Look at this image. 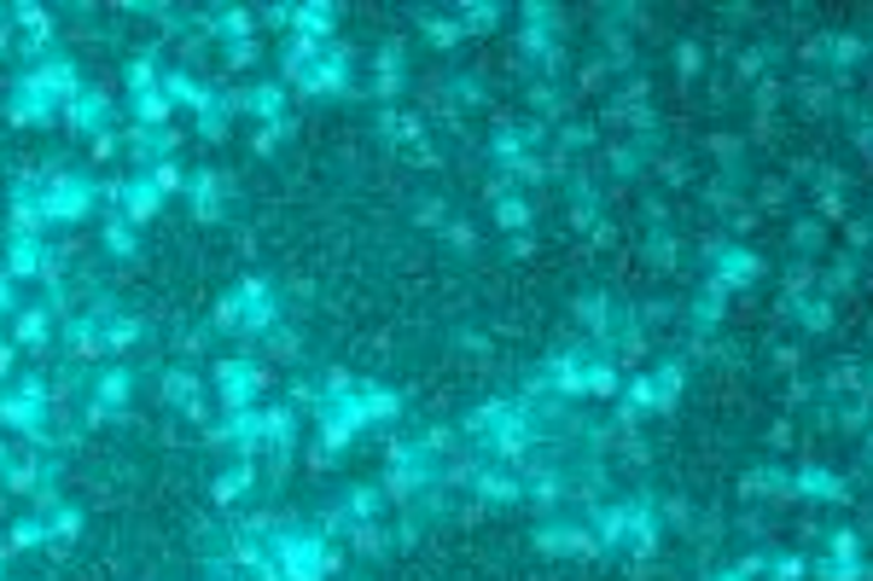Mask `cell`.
<instances>
[{
    "label": "cell",
    "instance_id": "cell-1",
    "mask_svg": "<svg viewBox=\"0 0 873 581\" xmlns=\"http://www.w3.org/2000/svg\"><path fill=\"white\" fill-rule=\"evenodd\" d=\"M268 546H274L280 581H327V576L344 570V553L315 523H280L274 535H268Z\"/></svg>",
    "mask_w": 873,
    "mask_h": 581
},
{
    "label": "cell",
    "instance_id": "cell-2",
    "mask_svg": "<svg viewBox=\"0 0 873 581\" xmlns=\"http://www.w3.org/2000/svg\"><path fill=\"white\" fill-rule=\"evenodd\" d=\"M94 169H71V163H53L47 169V181H41V210H47V233L53 227H82V221L94 215Z\"/></svg>",
    "mask_w": 873,
    "mask_h": 581
},
{
    "label": "cell",
    "instance_id": "cell-3",
    "mask_svg": "<svg viewBox=\"0 0 873 581\" xmlns=\"http://www.w3.org/2000/svg\"><path fill=\"white\" fill-rule=\"evenodd\" d=\"M268 390V367L257 355H222L210 367V396L222 413H239V407H257V396Z\"/></svg>",
    "mask_w": 873,
    "mask_h": 581
},
{
    "label": "cell",
    "instance_id": "cell-4",
    "mask_svg": "<svg viewBox=\"0 0 873 581\" xmlns=\"http://www.w3.org/2000/svg\"><path fill=\"white\" fill-rule=\"evenodd\" d=\"M12 88L29 94V99H41V106H53V111H64L82 88H88V82H82V64H76L71 53H53V59H41V64H29V71H19Z\"/></svg>",
    "mask_w": 873,
    "mask_h": 581
},
{
    "label": "cell",
    "instance_id": "cell-5",
    "mask_svg": "<svg viewBox=\"0 0 873 581\" xmlns=\"http://www.w3.org/2000/svg\"><path fill=\"white\" fill-rule=\"evenodd\" d=\"M292 88L304 94V99H344L349 88H356V59H349V47H344V41H332L327 53H321L304 76L292 82Z\"/></svg>",
    "mask_w": 873,
    "mask_h": 581
},
{
    "label": "cell",
    "instance_id": "cell-6",
    "mask_svg": "<svg viewBox=\"0 0 873 581\" xmlns=\"http://www.w3.org/2000/svg\"><path fill=\"white\" fill-rule=\"evenodd\" d=\"M233 193H239V186H233L228 169H216V163L193 169V175H187V210H193L198 227H216V221L233 210Z\"/></svg>",
    "mask_w": 873,
    "mask_h": 581
},
{
    "label": "cell",
    "instance_id": "cell-7",
    "mask_svg": "<svg viewBox=\"0 0 873 581\" xmlns=\"http://www.w3.org/2000/svg\"><path fill=\"white\" fill-rule=\"evenodd\" d=\"M233 290H239V337H268L280 326V285L268 273H245Z\"/></svg>",
    "mask_w": 873,
    "mask_h": 581
},
{
    "label": "cell",
    "instance_id": "cell-8",
    "mask_svg": "<svg viewBox=\"0 0 873 581\" xmlns=\"http://www.w3.org/2000/svg\"><path fill=\"white\" fill-rule=\"evenodd\" d=\"M59 123L76 134V140H94V134H106V128H116V106H111V94L106 88H82L71 106L59 111Z\"/></svg>",
    "mask_w": 873,
    "mask_h": 581
},
{
    "label": "cell",
    "instance_id": "cell-9",
    "mask_svg": "<svg viewBox=\"0 0 873 581\" xmlns=\"http://www.w3.org/2000/svg\"><path fill=\"white\" fill-rule=\"evenodd\" d=\"M59 344V320L47 302H19V314H12V349L19 355H47Z\"/></svg>",
    "mask_w": 873,
    "mask_h": 581
},
{
    "label": "cell",
    "instance_id": "cell-10",
    "mask_svg": "<svg viewBox=\"0 0 873 581\" xmlns=\"http://www.w3.org/2000/svg\"><path fill=\"white\" fill-rule=\"evenodd\" d=\"M88 396L99 407H111V413H128V401L140 396V372H134L128 361H106L88 372Z\"/></svg>",
    "mask_w": 873,
    "mask_h": 581
},
{
    "label": "cell",
    "instance_id": "cell-11",
    "mask_svg": "<svg viewBox=\"0 0 873 581\" xmlns=\"http://www.w3.org/2000/svg\"><path fill=\"white\" fill-rule=\"evenodd\" d=\"M59 344H64V355H71V367H106V337H99V320L88 309H76L71 320H64Z\"/></svg>",
    "mask_w": 873,
    "mask_h": 581
},
{
    "label": "cell",
    "instance_id": "cell-12",
    "mask_svg": "<svg viewBox=\"0 0 873 581\" xmlns=\"http://www.w3.org/2000/svg\"><path fill=\"white\" fill-rule=\"evenodd\" d=\"M47 250H53V238H36V233H7V250H0V273H7L12 285L41 280Z\"/></svg>",
    "mask_w": 873,
    "mask_h": 581
},
{
    "label": "cell",
    "instance_id": "cell-13",
    "mask_svg": "<svg viewBox=\"0 0 873 581\" xmlns=\"http://www.w3.org/2000/svg\"><path fill=\"white\" fill-rule=\"evenodd\" d=\"M158 88H163V99H170L175 111H193V116H205V111L216 106V99H222V94L210 88V82H198V76L187 71V64H170V71L158 76Z\"/></svg>",
    "mask_w": 873,
    "mask_h": 581
},
{
    "label": "cell",
    "instance_id": "cell-14",
    "mask_svg": "<svg viewBox=\"0 0 873 581\" xmlns=\"http://www.w3.org/2000/svg\"><path fill=\"white\" fill-rule=\"evenodd\" d=\"M257 477H262L257 459H228V466L210 477V500L222 506V511H228V506H245L250 494H257Z\"/></svg>",
    "mask_w": 873,
    "mask_h": 581
},
{
    "label": "cell",
    "instance_id": "cell-15",
    "mask_svg": "<svg viewBox=\"0 0 873 581\" xmlns=\"http://www.w3.org/2000/svg\"><path fill=\"white\" fill-rule=\"evenodd\" d=\"M198 29H205L210 41H257V7H216V12H198Z\"/></svg>",
    "mask_w": 873,
    "mask_h": 581
},
{
    "label": "cell",
    "instance_id": "cell-16",
    "mask_svg": "<svg viewBox=\"0 0 873 581\" xmlns=\"http://www.w3.org/2000/svg\"><path fill=\"white\" fill-rule=\"evenodd\" d=\"M239 111L257 128L280 123V116H292V88H285V82H250V88H239Z\"/></svg>",
    "mask_w": 873,
    "mask_h": 581
},
{
    "label": "cell",
    "instance_id": "cell-17",
    "mask_svg": "<svg viewBox=\"0 0 873 581\" xmlns=\"http://www.w3.org/2000/svg\"><path fill=\"white\" fill-rule=\"evenodd\" d=\"M7 233H36V238H47L41 186H29V181H12V193H7Z\"/></svg>",
    "mask_w": 873,
    "mask_h": 581
},
{
    "label": "cell",
    "instance_id": "cell-18",
    "mask_svg": "<svg viewBox=\"0 0 873 581\" xmlns=\"http://www.w3.org/2000/svg\"><path fill=\"white\" fill-rule=\"evenodd\" d=\"M198 396H210V390H205V379H198V372H193L187 361H175V367H163V372H158V401L170 407V413H187V407H193Z\"/></svg>",
    "mask_w": 873,
    "mask_h": 581
},
{
    "label": "cell",
    "instance_id": "cell-19",
    "mask_svg": "<svg viewBox=\"0 0 873 581\" xmlns=\"http://www.w3.org/2000/svg\"><path fill=\"white\" fill-rule=\"evenodd\" d=\"M123 140H128V151H134V163L140 169H152V163H163V158H181V128H123Z\"/></svg>",
    "mask_w": 873,
    "mask_h": 581
},
{
    "label": "cell",
    "instance_id": "cell-20",
    "mask_svg": "<svg viewBox=\"0 0 873 581\" xmlns=\"http://www.w3.org/2000/svg\"><path fill=\"white\" fill-rule=\"evenodd\" d=\"M116 215H123V221H134V227H152V221L163 215V193H158V186L140 175V169L128 175V193H123V210H116Z\"/></svg>",
    "mask_w": 873,
    "mask_h": 581
},
{
    "label": "cell",
    "instance_id": "cell-21",
    "mask_svg": "<svg viewBox=\"0 0 873 581\" xmlns=\"http://www.w3.org/2000/svg\"><path fill=\"white\" fill-rule=\"evenodd\" d=\"M99 250L111 256V262H140V227L123 215H99Z\"/></svg>",
    "mask_w": 873,
    "mask_h": 581
},
{
    "label": "cell",
    "instance_id": "cell-22",
    "mask_svg": "<svg viewBox=\"0 0 873 581\" xmlns=\"http://www.w3.org/2000/svg\"><path fill=\"white\" fill-rule=\"evenodd\" d=\"M292 36H309L332 47V36H339V7H321V0H304V7L292 12Z\"/></svg>",
    "mask_w": 873,
    "mask_h": 581
},
{
    "label": "cell",
    "instance_id": "cell-23",
    "mask_svg": "<svg viewBox=\"0 0 873 581\" xmlns=\"http://www.w3.org/2000/svg\"><path fill=\"white\" fill-rule=\"evenodd\" d=\"M82 529H88V511H82L76 500H59L53 511H47V546H59V553H71V546L82 541Z\"/></svg>",
    "mask_w": 873,
    "mask_h": 581
},
{
    "label": "cell",
    "instance_id": "cell-24",
    "mask_svg": "<svg viewBox=\"0 0 873 581\" xmlns=\"http://www.w3.org/2000/svg\"><path fill=\"white\" fill-rule=\"evenodd\" d=\"M402 41H384L379 47V59H373V99H384V106H391V99L402 94Z\"/></svg>",
    "mask_w": 873,
    "mask_h": 581
},
{
    "label": "cell",
    "instance_id": "cell-25",
    "mask_svg": "<svg viewBox=\"0 0 873 581\" xmlns=\"http://www.w3.org/2000/svg\"><path fill=\"white\" fill-rule=\"evenodd\" d=\"M12 29H19L24 41H59V18L47 7H36V0H19V7H12Z\"/></svg>",
    "mask_w": 873,
    "mask_h": 581
},
{
    "label": "cell",
    "instance_id": "cell-26",
    "mask_svg": "<svg viewBox=\"0 0 873 581\" xmlns=\"http://www.w3.org/2000/svg\"><path fill=\"white\" fill-rule=\"evenodd\" d=\"M158 76H163L158 47H140V53H128V59H123V88H128V99H134V94H152V88H158Z\"/></svg>",
    "mask_w": 873,
    "mask_h": 581
},
{
    "label": "cell",
    "instance_id": "cell-27",
    "mask_svg": "<svg viewBox=\"0 0 873 581\" xmlns=\"http://www.w3.org/2000/svg\"><path fill=\"white\" fill-rule=\"evenodd\" d=\"M53 123H59L53 106H41V99H29L19 88L7 94V128H53Z\"/></svg>",
    "mask_w": 873,
    "mask_h": 581
},
{
    "label": "cell",
    "instance_id": "cell-28",
    "mask_svg": "<svg viewBox=\"0 0 873 581\" xmlns=\"http://www.w3.org/2000/svg\"><path fill=\"white\" fill-rule=\"evenodd\" d=\"M321 53H327L321 41H309V36H285V47H280V82L292 88V82L304 76V71H309V64L321 59Z\"/></svg>",
    "mask_w": 873,
    "mask_h": 581
},
{
    "label": "cell",
    "instance_id": "cell-29",
    "mask_svg": "<svg viewBox=\"0 0 873 581\" xmlns=\"http://www.w3.org/2000/svg\"><path fill=\"white\" fill-rule=\"evenodd\" d=\"M128 111H134V128H175V106L163 99V88H152V94H134L128 99Z\"/></svg>",
    "mask_w": 873,
    "mask_h": 581
},
{
    "label": "cell",
    "instance_id": "cell-30",
    "mask_svg": "<svg viewBox=\"0 0 873 581\" xmlns=\"http://www.w3.org/2000/svg\"><path fill=\"white\" fill-rule=\"evenodd\" d=\"M339 506H344L349 523H373L379 511H384V489H379V483H356V489H344Z\"/></svg>",
    "mask_w": 873,
    "mask_h": 581
},
{
    "label": "cell",
    "instance_id": "cell-31",
    "mask_svg": "<svg viewBox=\"0 0 873 581\" xmlns=\"http://www.w3.org/2000/svg\"><path fill=\"white\" fill-rule=\"evenodd\" d=\"M140 175L163 193V203H170V198H187V175H193V169L181 163V158H163V163H152V169H140Z\"/></svg>",
    "mask_w": 873,
    "mask_h": 581
},
{
    "label": "cell",
    "instance_id": "cell-32",
    "mask_svg": "<svg viewBox=\"0 0 873 581\" xmlns=\"http://www.w3.org/2000/svg\"><path fill=\"white\" fill-rule=\"evenodd\" d=\"M262 355H268V361L297 367V361H304V332H297V326H285V320H280V326L262 337Z\"/></svg>",
    "mask_w": 873,
    "mask_h": 581
},
{
    "label": "cell",
    "instance_id": "cell-33",
    "mask_svg": "<svg viewBox=\"0 0 873 581\" xmlns=\"http://www.w3.org/2000/svg\"><path fill=\"white\" fill-rule=\"evenodd\" d=\"M7 546L12 553H36V546H47V518H36V511H24V518H12L7 523Z\"/></svg>",
    "mask_w": 873,
    "mask_h": 581
},
{
    "label": "cell",
    "instance_id": "cell-34",
    "mask_svg": "<svg viewBox=\"0 0 873 581\" xmlns=\"http://www.w3.org/2000/svg\"><path fill=\"white\" fill-rule=\"evenodd\" d=\"M228 99H216V106L205 111V116H193V134H198V140H205V146H222L228 140V134H233V123H228Z\"/></svg>",
    "mask_w": 873,
    "mask_h": 581
},
{
    "label": "cell",
    "instance_id": "cell-35",
    "mask_svg": "<svg viewBox=\"0 0 873 581\" xmlns=\"http://www.w3.org/2000/svg\"><path fill=\"white\" fill-rule=\"evenodd\" d=\"M384 546H391V529H384L379 518H373V523H349V553H361V558H379Z\"/></svg>",
    "mask_w": 873,
    "mask_h": 581
},
{
    "label": "cell",
    "instance_id": "cell-36",
    "mask_svg": "<svg viewBox=\"0 0 873 581\" xmlns=\"http://www.w3.org/2000/svg\"><path fill=\"white\" fill-rule=\"evenodd\" d=\"M297 134V116H280V123H262L257 134H250V151H257V158H274V151L285 146Z\"/></svg>",
    "mask_w": 873,
    "mask_h": 581
},
{
    "label": "cell",
    "instance_id": "cell-37",
    "mask_svg": "<svg viewBox=\"0 0 873 581\" xmlns=\"http://www.w3.org/2000/svg\"><path fill=\"white\" fill-rule=\"evenodd\" d=\"M495 221L501 227H530V203L518 193H495Z\"/></svg>",
    "mask_w": 873,
    "mask_h": 581
},
{
    "label": "cell",
    "instance_id": "cell-38",
    "mask_svg": "<svg viewBox=\"0 0 873 581\" xmlns=\"http://www.w3.org/2000/svg\"><path fill=\"white\" fill-rule=\"evenodd\" d=\"M472 483H478V494H483V500H513V494H518V483H513L507 471H478Z\"/></svg>",
    "mask_w": 873,
    "mask_h": 581
},
{
    "label": "cell",
    "instance_id": "cell-39",
    "mask_svg": "<svg viewBox=\"0 0 873 581\" xmlns=\"http://www.w3.org/2000/svg\"><path fill=\"white\" fill-rule=\"evenodd\" d=\"M210 337H216V332H210V320H205V326H181V332H175V349L193 361V355H205V344H210Z\"/></svg>",
    "mask_w": 873,
    "mask_h": 581
},
{
    "label": "cell",
    "instance_id": "cell-40",
    "mask_svg": "<svg viewBox=\"0 0 873 581\" xmlns=\"http://www.w3.org/2000/svg\"><path fill=\"white\" fill-rule=\"evenodd\" d=\"M116 146H123V128H106V134H94V140H88V158H94V163H111Z\"/></svg>",
    "mask_w": 873,
    "mask_h": 581
},
{
    "label": "cell",
    "instance_id": "cell-41",
    "mask_svg": "<svg viewBox=\"0 0 873 581\" xmlns=\"http://www.w3.org/2000/svg\"><path fill=\"white\" fill-rule=\"evenodd\" d=\"M257 53H262V47H257V41H233V47H222V59H228V71H250V64H257Z\"/></svg>",
    "mask_w": 873,
    "mask_h": 581
},
{
    "label": "cell",
    "instance_id": "cell-42",
    "mask_svg": "<svg viewBox=\"0 0 873 581\" xmlns=\"http://www.w3.org/2000/svg\"><path fill=\"white\" fill-rule=\"evenodd\" d=\"M426 36H431L436 47H455V41L466 36V29H460V24H448V18H426Z\"/></svg>",
    "mask_w": 873,
    "mask_h": 581
},
{
    "label": "cell",
    "instance_id": "cell-43",
    "mask_svg": "<svg viewBox=\"0 0 873 581\" xmlns=\"http://www.w3.org/2000/svg\"><path fill=\"white\" fill-rule=\"evenodd\" d=\"M443 210H448L443 198H419V203H414V221H419V227H443Z\"/></svg>",
    "mask_w": 873,
    "mask_h": 581
},
{
    "label": "cell",
    "instance_id": "cell-44",
    "mask_svg": "<svg viewBox=\"0 0 873 581\" xmlns=\"http://www.w3.org/2000/svg\"><path fill=\"white\" fill-rule=\"evenodd\" d=\"M292 12H297L292 0H280V7H262L257 18H262V24H274V29H292Z\"/></svg>",
    "mask_w": 873,
    "mask_h": 581
},
{
    "label": "cell",
    "instance_id": "cell-45",
    "mask_svg": "<svg viewBox=\"0 0 873 581\" xmlns=\"http://www.w3.org/2000/svg\"><path fill=\"white\" fill-rule=\"evenodd\" d=\"M12 314H19V285L0 273V320H12Z\"/></svg>",
    "mask_w": 873,
    "mask_h": 581
},
{
    "label": "cell",
    "instance_id": "cell-46",
    "mask_svg": "<svg viewBox=\"0 0 873 581\" xmlns=\"http://www.w3.org/2000/svg\"><path fill=\"white\" fill-rule=\"evenodd\" d=\"M12 41H19V29H12V7H0V59L12 53Z\"/></svg>",
    "mask_w": 873,
    "mask_h": 581
},
{
    "label": "cell",
    "instance_id": "cell-47",
    "mask_svg": "<svg viewBox=\"0 0 873 581\" xmlns=\"http://www.w3.org/2000/svg\"><path fill=\"white\" fill-rule=\"evenodd\" d=\"M448 238H455V245H466V250H472V238H478V233L466 227V221H448Z\"/></svg>",
    "mask_w": 873,
    "mask_h": 581
},
{
    "label": "cell",
    "instance_id": "cell-48",
    "mask_svg": "<svg viewBox=\"0 0 873 581\" xmlns=\"http://www.w3.org/2000/svg\"><path fill=\"white\" fill-rule=\"evenodd\" d=\"M12 459H19V436H0V471H7Z\"/></svg>",
    "mask_w": 873,
    "mask_h": 581
},
{
    "label": "cell",
    "instance_id": "cell-49",
    "mask_svg": "<svg viewBox=\"0 0 873 581\" xmlns=\"http://www.w3.org/2000/svg\"><path fill=\"white\" fill-rule=\"evenodd\" d=\"M12 564H19V553H12V546H7V541H0V581H7V576H12Z\"/></svg>",
    "mask_w": 873,
    "mask_h": 581
},
{
    "label": "cell",
    "instance_id": "cell-50",
    "mask_svg": "<svg viewBox=\"0 0 873 581\" xmlns=\"http://www.w3.org/2000/svg\"><path fill=\"white\" fill-rule=\"evenodd\" d=\"M0 158H7V146H0Z\"/></svg>",
    "mask_w": 873,
    "mask_h": 581
},
{
    "label": "cell",
    "instance_id": "cell-51",
    "mask_svg": "<svg viewBox=\"0 0 873 581\" xmlns=\"http://www.w3.org/2000/svg\"><path fill=\"white\" fill-rule=\"evenodd\" d=\"M7 581H12V576H7Z\"/></svg>",
    "mask_w": 873,
    "mask_h": 581
}]
</instances>
